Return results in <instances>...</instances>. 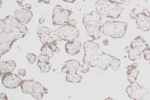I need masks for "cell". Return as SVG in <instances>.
<instances>
[{
  "label": "cell",
  "mask_w": 150,
  "mask_h": 100,
  "mask_svg": "<svg viewBox=\"0 0 150 100\" xmlns=\"http://www.w3.org/2000/svg\"><path fill=\"white\" fill-rule=\"evenodd\" d=\"M27 32L26 25L15 17L8 15L0 20L1 56L8 52L14 42L24 38Z\"/></svg>",
  "instance_id": "cell-1"
},
{
  "label": "cell",
  "mask_w": 150,
  "mask_h": 100,
  "mask_svg": "<svg viewBox=\"0 0 150 100\" xmlns=\"http://www.w3.org/2000/svg\"><path fill=\"white\" fill-rule=\"evenodd\" d=\"M85 56L83 63L91 67H98L106 71L110 65L114 71L118 70L121 61L115 57L105 53L102 49L93 41H87L83 45Z\"/></svg>",
  "instance_id": "cell-2"
},
{
  "label": "cell",
  "mask_w": 150,
  "mask_h": 100,
  "mask_svg": "<svg viewBox=\"0 0 150 100\" xmlns=\"http://www.w3.org/2000/svg\"><path fill=\"white\" fill-rule=\"evenodd\" d=\"M37 35L43 44H50L61 41H73L79 36V30L75 26L65 24L53 31L46 26L38 27Z\"/></svg>",
  "instance_id": "cell-3"
},
{
  "label": "cell",
  "mask_w": 150,
  "mask_h": 100,
  "mask_svg": "<svg viewBox=\"0 0 150 100\" xmlns=\"http://www.w3.org/2000/svg\"><path fill=\"white\" fill-rule=\"evenodd\" d=\"M83 24L86 30V34L94 40H98L101 37L102 18L96 11H91L83 17Z\"/></svg>",
  "instance_id": "cell-4"
},
{
  "label": "cell",
  "mask_w": 150,
  "mask_h": 100,
  "mask_svg": "<svg viewBox=\"0 0 150 100\" xmlns=\"http://www.w3.org/2000/svg\"><path fill=\"white\" fill-rule=\"evenodd\" d=\"M96 8L98 14L112 19L118 18L122 11V8L120 6L105 0L97 1Z\"/></svg>",
  "instance_id": "cell-5"
},
{
  "label": "cell",
  "mask_w": 150,
  "mask_h": 100,
  "mask_svg": "<svg viewBox=\"0 0 150 100\" xmlns=\"http://www.w3.org/2000/svg\"><path fill=\"white\" fill-rule=\"evenodd\" d=\"M127 29V23L121 21H108L102 26V32L104 35L112 38L124 37Z\"/></svg>",
  "instance_id": "cell-6"
},
{
  "label": "cell",
  "mask_w": 150,
  "mask_h": 100,
  "mask_svg": "<svg viewBox=\"0 0 150 100\" xmlns=\"http://www.w3.org/2000/svg\"><path fill=\"white\" fill-rule=\"evenodd\" d=\"M21 89L25 94H30L38 100H42L45 94H48L49 90L38 82L31 80H24L21 85Z\"/></svg>",
  "instance_id": "cell-7"
},
{
  "label": "cell",
  "mask_w": 150,
  "mask_h": 100,
  "mask_svg": "<svg viewBox=\"0 0 150 100\" xmlns=\"http://www.w3.org/2000/svg\"><path fill=\"white\" fill-rule=\"evenodd\" d=\"M148 44L142 36H138L132 42L130 46H127L125 51L128 53V58L132 61H135L142 57V54L148 48Z\"/></svg>",
  "instance_id": "cell-8"
},
{
  "label": "cell",
  "mask_w": 150,
  "mask_h": 100,
  "mask_svg": "<svg viewBox=\"0 0 150 100\" xmlns=\"http://www.w3.org/2000/svg\"><path fill=\"white\" fill-rule=\"evenodd\" d=\"M80 66V63L76 60H69L64 62L62 72L68 74L66 77L67 82L74 84L81 83L82 77L76 73Z\"/></svg>",
  "instance_id": "cell-9"
},
{
  "label": "cell",
  "mask_w": 150,
  "mask_h": 100,
  "mask_svg": "<svg viewBox=\"0 0 150 100\" xmlns=\"http://www.w3.org/2000/svg\"><path fill=\"white\" fill-rule=\"evenodd\" d=\"M128 96L130 99L135 100H146L149 99V90L137 82L131 83L126 90Z\"/></svg>",
  "instance_id": "cell-10"
},
{
  "label": "cell",
  "mask_w": 150,
  "mask_h": 100,
  "mask_svg": "<svg viewBox=\"0 0 150 100\" xmlns=\"http://www.w3.org/2000/svg\"><path fill=\"white\" fill-rule=\"evenodd\" d=\"M72 13L73 12L71 10L64 9L61 6L56 5L53 13V25H60L67 24L69 20V17Z\"/></svg>",
  "instance_id": "cell-11"
},
{
  "label": "cell",
  "mask_w": 150,
  "mask_h": 100,
  "mask_svg": "<svg viewBox=\"0 0 150 100\" xmlns=\"http://www.w3.org/2000/svg\"><path fill=\"white\" fill-rule=\"evenodd\" d=\"M136 27L141 31L150 30V13L148 9H144L142 13L136 14Z\"/></svg>",
  "instance_id": "cell-12"
},
{
  "label": "cell",
  "mask_w": 150,
  "mask_h": 100,
  "mask_svg": "<svg viewBox=\"0 0 150 100\" xmlns=\"http://www.w3.org/2000/svg\"><path fill=\"white\" fill-rule=\"evenodd\" d=\"M22 82L21 78L16 74L8 73L2 77V85L7 88L11 89L16 88L21 86Z\"/></svg>",
  "instance_id": "cell-13"
},
{
  "label": "cell",
  "mask_w": 150,
  "mask_h": 100,
  "mask_svg": "<svg viewBox=\"0 0 150 100\" xmlns=\"http://www.w3.org/2000/svg\"><path fill=\"white\" fill-rule=\"evenodd\" d=\"M14 14L15 17L24 25L29 23L33 18V13L28 9H17L14 11Z\"/></svg>",
  "instance_id": "cell-14"
},
{
  "label": "cell",
  "mask_w": 150,
  "mask_h": 100,
  "mask_svg": "<svg viewBox=\"0 0 150 100\" xmlns=\"http://www.w3.org/2000/svg\"><path fill=\"white\" fill-rule=\"evenodd\" d=\"M16 66V63L13 61H1L0 62L1 76L2 77L5 74L12 73V72L15 69Z\"/></svg>",
  "instance_id": "cell-15"
},
{
  "label": "cell",
  "mask_w": 150,
  "mask_h": 100,
  "mask_svg": "<svg viewBox=\"0 0 150 100\" xmlns=\"http://www.w3.org/2000/svg\"><path fill=\"white\" fill-rule=\"evenodd\" d=\"M81 42L77 41L68 42L65 44V51L71 55H76L81 50Z\"/></svg>",
  "instance_id": "cell-16"
},
{
  "label": "cell",
  "mask_w": 150,
  "mask_h": 100,
  "mask_svg": "<svg viewBox=\"0 0 150 100\" xmlns=\"http://www.w3.org/2000/svg\"><path fill=\"white\" fill-rule=\"evenodd\" d=\"M41 52L42 54L47 56L50 58L53 57L54 51L50 44H44L41 49Z\"/></svg>",
  "instance_id": "cell-17"
},
{
  "label": "cell",
  "mask_w": 150,
  "mask_h": 100,
  "mask_svg": "<svg viewBox=\"0 0 150 100\" xmlns=\"http://www.w3.org/2000/svg\"><path fill=\"white\" fill-rule=\"evenodd\" d=\"M127 80L130 83H132L136 81L137 77L139 75V72L136 68L128 70L127 72Z\"/></svg>",
  "instance_id": "cell-18"
},
{
  "label": "cell",
  "mask_w": 150,
  "mask_h": 100,
  "mask_svg": "<svg viewBox=\"0 0 150 100\" xmlns=\"http://www.w3.org/2000/svg\"><path fill=\"white\" fill-rule=\"evenodd\" d=\"M37 65L40 68L41 72L42 73H48L50 71L51 69V65L50 62L38 61Z\"/></svg>",
  "instance_id": "cell-19"
},
{
  "label": "cell",
  "mask_w": 150,
  "mask_h": 100,
  "mask_svg": "<svg viewBox=\"0 0 150 100\" xmlns=\"http://www.w3.org/2000/svg\"><path fill=\"white\" fill-rule=\"evenodd\" d=\"M38 60L39 62H50V58L47 56H45V55L41 54L38 55Z\"/></svg>",
  "instance_id": "cell-20"
},
{
  "label": "cell",
  "mask_w": 150,
  "mask_h": 100,
  "mask_svg": "<svg viewBox=\"0 0 150 100\" xmlns=\"http://www.w3.org/2000/svg\"><path fill=\"white\" fill-rule=\"evenodd\" d=\"M26 58L28 60L30 64H34L36 61V55L33 54H28L26 55Z\"/></svg>",
  "instance_id": "cell-21"
},
{
  "label": "cell",
  "mask_w": 150,
  "mask_h": 100,
  "mask_svg": "<svg viewBox=\"0 0 150 100\" xmlns=\"http://www.w3.org/2000/svg\"><path fill=\"white\" fill-rule=\"evenodd\" d=\"M109 1L116 4L128 5L130 4V0H109Z\"/></svg>",
  "instance_id": "cell-22"
},
{
  "label": "cell",
  "mask_w": 150,
  "mask_h": 100,
  "mask_svg": "<svg viewBox=\"0 0 150 100\" xmlns=\"http://www.w3.org/2000/svg\"><path fill=\"white\" fill-rule=\"evenodd\" d=\"M89 65L86 64H83V65H81V66L79 67L80 68V70L79 72L81 73H86L87 72H89Z\"/></svg>",
  "instance_id": "cell-23"
},
{
  "label": "cell",
  "mask_w": 150,
  "mask_h": 100,
  "mask_svg": "<svg viewBox=\"0 0 150 100\" xmlns=\"http://www.w3.org/2000/svg\"><path fill=\"white\" fill-rule=\"evenodd\" d=\"M144 56L145 60L148 61L150 59V46H148V48L144 52Z\"/></svg>",
  "instance_id": "cell-24"
},
{
  "label": "cell",
  "mask_w": 150,
  "mask_h": 100,
  "mask_svg": "<svg viewBox=\"0 0 150 100\" xmlns=\"http://www.w3.org/2000/svg\"><path fill=\"white\" fill-rule=\"evenodd\" d=\"M138 66V63H134L133 64H132L131 65L127 66V70H128L131 69L136 68Z\"/></svg>",
  "instance_id": "cell-25"
},
{
  "label": "cell",
  "mask_w": 150,
  "mask_h": 100,
  "mask_svg": "<svg viewBox=\"0 0 150 100\" xmlns=\"http://www.w3.org/2000/svg\"><path fill=\"white\" fill-rule=\"evenodd\" d=\"M18 73L22 76H25L26 75V71L24 69H20L18 70Z\"/></svg>",
  "instance_id": "cell-26"
},
{
  "label": "cell",
  "mask_w": 150,
  "mask_h": 100,
  "mask_svg": "<svg viewBox=\"0 0 150 100\" xmlns=\"http://www.w3.org/2000/svg\"><path fill=\"white\" fill-rule=\"evenodd\" d=\"M67 24L73 26H75L76 25V21L74 20H69Z\"/></svg>",
  "instance_id": "cell-27"
},
{
  "label": "cell",
  "mask_w": 150,
  "mask_h": 100,
  "mask_svg": "<svg viewBox=\"0 0 150 100\" xmlns=\"http://www.w3.org/2000/svg\"><path fill=\"white\" fill-rule=\"evenodd\" d=\"M1 100H8V97H7V95H6V94L1 93Z\"/></svg>",
  "instance_id": "cell-28"
},
{
  "label": "cell",
  "mask_w": 150,
  "mask_h": 100,
  "mask_svg": "<svg viewBox=\"0 0 150 100\" xmlns=\"http://www.w3.org/2000/svg\"><path fill=\"white\" fill-rule=\"evenodd\" d=\"M130 16L131 18L132 19H135V17H136V14L134 13V12H133V11L129 13Z\"/></svg>",
  "instance_id": "cell-29"
},
{
  "label": "cell",
  "mask_w": 150,
  "mask_h": 100,
  "mask_svg": "<svg viewBox=\"0 0 150 100\" xmlns=\"http://www.w3.org/2000/svg\"><path fill=\"white\" fill-rule=\"evenodd\" d=\"M15 1L17 2L20 7L24 8V6L22 4V3H23V1H25V0H15Z\"/></svg>",
  "instance_id": "cell-30"
},
{
  "label": "cell",
  "mask_w": 150,
  "mask_h": 100,
  "mask_svg": "<svg viewBox=\"0 0 150 100\" xmlns=\"http://www.w3.org/2000/svg\"><path fill=\"white\" fill-rule=\"evenodd\" d=\"M51 0H38V3H40L41 2H44L45 4H49Z\"/></svg>",
  "instance_id": "cell-31"
},
{
  "label": "cell",
  "mask_w": 150,
  "mask_h": 100,
  "mask_svg": "<svg viewBox=\"0 0 150 100\" xmlns=\"http://www.w3.org/2000/svg\"><path fill=\"white\" fill-rule=\"evenodd\" d=\"M25 8H27V9H30L32 8V5L30 4H25Z\"/></svg>",
  "instance_id": "cell-32"
},
{
  "label": "cell",
  "mask_w": 150,
  "mask_h": 100,
  "mask_svg": "<svg viewBox=\"0 0 150 100\" xmlns=\"http://www.w3.org/2000/svg\"><path fill=\"white\" fill-rule=\"evenodd\" d=\"M63 1L65 2H70V3H74L76 0H62Z\"/></svg>",
  "instance_id": "cell-33"
},
{
  "label": "cell",
  "mask_w": 150,
  "mask_h": 100,
  "mask_svg": "<svg viewBox=\"0 0 150 100\" xmlns=\"http://www.w3.org/2000/svg\"><path fill=\"white\" fill-rule=\"evenodd\" d=\"M45 21V19L43 18H41L40 19H39V22L40 24H42L43 22Z\"/></svg>",
  "instance_id": "cell-34"
},
{
  "label": "cell",
  "mask_w": 150,
  "mask_h": 100,
  "mask_svg": "<svg viewBox=\"0 0 150 100\" xmlns=\"http://www.w3.org/2000/svg\"></svg>",
  "instance_id": "cell-35"
}]
</instances>
